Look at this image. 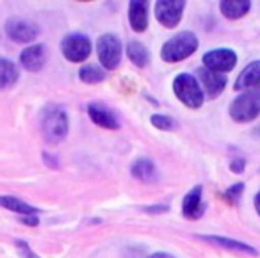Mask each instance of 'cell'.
I'll use <instances>...</instances> for the list:
<instances>
[{"label":"cell","mask_w":260,"mask_h":258,"mask_svg":"<svg viewBox=\"0 0 260 258\" xmlns=\"http://www.w3.org/2000/svg\"><path fill=\"white\" fill-rule=\"evenodd\" d=\"M196 50H198V38L189 30H185V33L177 34L162 45L160 57L166 62H178L187 59Z\"/></svg>","instance_id":"1"},{"label":"cell","mask_w":260,"mask_h":258,"mask_svg":"<svg viewBox=\"0 0 260 258\" xmlns=\"http://www.w3.org/2000/svg\"><path fill=\"white\" fill-rule=\"evenodd\" d=\"M41 128L48 143H61L68 134V116L62 107L48 105L41 116Z\"/></svg>","instance_id":"2"},{"label":"cell","mask_w":260,"mask_h":258,"mask_svg":"<svg viewBox=\"0 0 260 258\" xmlns=\"http://www.w3.org/2000/svg\"><path fill=\"white\" fill-rule=\"evenodd\" d=\"M173 91H175V96L189 109L202 107L203 100H205V94H203V89L200 87L198 79H194L189 73H180L175 79Z\"/></svg>","instance_id":"3"},{"label":"cell","mask_w":260,"mask_h":258,"mask_svg":"<svg viewBox=\"0 0 260 258\" xmlns=\"http://www.w3.org/2000/svg\"><path fill=\"white\" fill-rule=\"evenodd\" d=\"M230 116L237 123L253 121L260 116V91H244L230 104Z\"/></svg>","instance_id":"4"},{"label":"cell","mask_w":260,"mask_h":258,"mask_svg":"<svg viewBox=\"0 0 260 258\" xmlns=\"http://www.w3.org/2000/svg\"><path fill=\"white\" fill-rule=\"evenodd\" d=\"M98 50V59H100V64L107 70H116L121 61V41L118 40V36L114 34H104V36L98 38L96 43Z\"/></svg>","instance_id":"5"},{"label":"cell","mask_w":260,"mask_h":258,"mask_svg":"<svg viewBox=\"0 0 260 258\" xmlns=\"http://www.w3.org/2000/svg\"><path fill=\"white\" fill-rule=\"evenodd\" d=\"M61 52L70 62H84L91 54V41L84 34H68L61 43Z\"/></svg>","instance_id":"6"},{"label":"cell","mask_w":260,"mask_h":258,"mask_svg":"<svg viewBox=\"0 0 260 258\" xmlns=\"http://www.w3.org/2000/svg\"><path fill=\"white\" fill-rule=\"evenodd\" d=\"M184 9V0H159V2H155L157 20L160 22V25L168 27V29H175L180 23Z\"/></svg>","instance_id":"7"},{"label":"cell","mask_w":260,"mask_h":258,"mask_svg":"<svg viewBox=\"0 0 260 258\" xmlns=\"http://www.w3.org/2000/svg\"><path fill=\"white\" fill-rule=\"evenodd\" d=\"M203 64H205V68L217 73L232 72L234 66L237 64V54L230 48H216V50H210L203 55Z\"/></svg>","instance_id":"8"},{"label":"cell","mask_w":260,"mask_h":258,"mask_svg":"<svg viewBox=\"0 0 260 258\" xmlns=\"http://www.w3.org/2000/svg\"><path fill=\"white\" fill-rule=\"evenodd\" d=\"M6 34L9 36V40L16 41V43H30L38 38L40 29L32 22H27L22 18H11L6 22Z\"/></svg>","instance_id":"9"},{"label":"cell","mask_w":260,"mask_h":258,"mask_svg":"<svg viewBox=\"0 0 260 258\" xmlns=\"http://www.w3.org/2000/svg\"><path fill=\"white\" fill-rule=\"evenodd\" d=\"M198 82L203 87V94H207L209 98H216L217 94L223 93L224 86H226V77L203 66L198 70Z\"/></svg>","instance_id":"10"},{"label":"cell","mask_w":260,"mask_h":258,"mask_svg":"<svg viewBox=\"0 0 260 258\" xmlns=\"http://www.w3.org/2000/svg\"><path fill=\"white\" fill-rule=\"evenodd\" d=\"M235 91H260V61H253L239 73Z\"/></svg>","instance_id":"11"},{"label":"cell","mask_w":260,"mask_h":258,"mask_svg":"<svg viewBox=\"0 0 260 258\" xmlns=\"http://www.w3.org/2000/svg\"><path fill=\"white\" fill-rule=\"evenodd\" d=\"M87 114H89V118L93 119L98 126H104V128H107V130L119 128L118 118H116V114L107 107V105L93 102V104L87 105Z\"/></svg>","instance_id":"12"},{"label":"cell","mask_w":260,"mask_h":258,"mask_svg":"<svg viewBox=\"0 0 260 258\" xmlns=\"http://www.w3.org/2000/svg\"><path fill=\"white\" fill-rule=\"evenodd\" d=\"M48 59V52L45 45H32L27 47L25 50L20 54V62L23 64V68L29 72H38L45 66Z\"/></svg>","instance_id":"13"},{"label":"cell","mask_w":260,"mask_h":258,"mask_svg":"<svg viewBox=\"0 0 260 258\" xmlns=\"http://www.w3.org/2000/svg\"><path fill=\"white\" fill-rule=\"evenodd\" d=\"M202 190H203L202 185H196L185 194L184 201H182V214L187 219H198V217H202L203 212H205Z\"/></svg>","instance_id":"14"},{"label":"cell","mask_w":260,"mask_h":258,"mask_svg":"<svg viewBox=\"0 0 260 258\" xmlns=\"http://www.w3.org/2000/svg\"><path fill=\"white\" fill-rule=\"evenodd\" d=\"M128 22L134 33H145L148 27V2L132 0L128 4Z\"/></svg>","instance_id":"15"},{"label":"cell","mask_w":260,"mask_h":258,"mask_svg":"<svg viewBox=\"0 0 260 258\" xmlns=\"http://www.w3.org/2000/svg\"><path fill=\"white\" fill-rule=\"evenodd\" d=\"M251 2L249 0H223L219 4V9L223 13V16H226L228 20H239L244 15L249 13Z\"/></svg>","instance_id":"16"},{"label":"cell","mask_w":260,"mask_h":258,"mask_svg":"<svg viewBox=\"0 0 260 258\" xmlns=\"http://www.w3.org/2000/svg\"><path fill=\"white\" fill-rule=\"evenodd\" d=\"M203 240L210 244H216V246L226 247V249H234V251H242V253H249V254H258V251L255 247L248 246L244 242H239V240L228 239V237H217V235H202Z\"/></svg>","instance_id":"17"},{"label":"cell","mask_w":260,"mask_h":258,"mask_svg":"<svg viewBox=\"0 0 260 258\" xmlns=\"http://www.w3.org/2000/svg\"><path fill=\"white\" fill-rule=\"evenodd\" d=\"M20 73L9 59L0 57V89H9L16 84Z\"/></svg>","instance_id":"18"},{"label":"cell","mask_w":260,"mask_h":258,"mask_svg":"<svg viewBox=\"0 0 260 258\" xmlns=\"http://www.w3.org/2000/svg\"><path fill=\"white\" fill-rule=\"evenodd\" d=\"M132 176L139 178L143 182H155L157 180V168L150 158H139L132 166Z\"/></svg>","instance_id":"19"},{"label":"cell","mask_w":260,"mask_h":258,"mask_svg":"<svg viewBox=\"0 0 260 258\" xmlns=\"http://www.w3.org/2000/svg\"><path fill=\"white\" fill-rule=\"evenodd\" d=\"M0 207L8 208V210H13L16 214H22V215H36L38 208L32 207V205L25 203V201L18 200V198H13V196H0Z\"/></svg>","instance_id":"20"},{"label":"cell","mask_w":260,"mask_h":258,"mask_svg":"<svg viewBox=\"0 0 260 258\" xmlns=\"http://www.w3.org/2000/svg\"><path fill=\"white\" fill-rule=\"evenodd\" d=\"M126 55H128L130 61L134 62L136 66H139V68H145L150 62L148 50H146L145 45L138 43V41H132V43L126 45Z\"/></svg>","instance_id":"21"},{"label":"cell","mask_w":260,"mask_h":258,"mask_svg":"<svg viewBox=\"0 0 260 258\" xmlns=\"http://www.w3.org/2000/svg\"><path fill=\"white\" fill-rule=\"evenodd\" d=\"M79 77H80V80L86 84H98L105 79V73H104V70L98 68V66L86 64L79 70Z\"/></svg>","instance_id":"22"},{"label":"cell","mask_w":260,"mask_h":258,"mask_svg":"<svg viewBox=\"0 0 260 258\" xmlns=\"http://www.w3.org/2000/svg\"><path fill=\"white\" fill-rule=\"evenodd\" d=\"M150 121H152L153 126H157V128H160V130H175L177 128L175 119L170 118V116H164V114H153L152 118H150Z\"/></svg>","instance_id":"23"},{"label":"cell","mask_w":260,"mask_h":258,"mask_svg":"<svg viewBox=\"0 0 260 258\" xmlns=\"http://www.w3.org/2000/svg\"><path fill=\"white\" fill-rule=\"evenodd\" d=\"M242 190H244V183H235V185H232L230 189H226L224 198H226V200H230L232 203H235V201L239 200V196L242 194Z\"/></svg>","instance_id":"24"},{"label":"cell","mask_w":260,"mask_h":258,"mask_svg":"<svg viewBox=\"0 0 260 258\" xmlns=\"http://www.w3.org/2000/svg\"><path fill=\"white\" fill-rule=\"evenodd\" d=\"M16 246H18L20 253H22L25 258H40V256H36V254L32 253V249H30L29 244H27V242H22V240H16Z\"/></svg>","instance_id":"25"},{"label":"cell","mask_w":260,"mask_h":258,"mask_svg":"<svg viewBox=\"0 0 260 258\" xmlns=\"http://www.w3.org/2000/svg\"><path fill=\"white\" fill-rule=\"evenodd\" d=\"M244 164H246L244 158H235V160H232L230 169H232L234 173H237V175H239V173L244 171Z\"/></svg>","instance_id":"26"},{"label":"cell","mask_w":260,"mask_h":258,"mask_svg":"<svg viewBox=\"0 0 260 258\" xmlns=\"http://www.w3.org/2000/svg\"><path fill=\"white\" fill-rule=\"evenodd\" d=\"M22 221L25 222V224H30V226H36L38 224V217H36V215H25Z\"/></svg>","instance_id":"27"},{"label":"cell","mask_w":260,"mask_h":258,"mask_svg":"<svg viewBox=\"0 0 260 258\" xmlns=\"http://www.w3.org/2000/svg\"><path fill=\"white\" fill-rule=\"evenodd\" d=\"M148 258H175V256L170 253H153V254H150Z\"/></svg>","instance_id":"28"},{"label":"cell","mask_w":260,"mask_h":258,"mask_svg":"<svg viewBox=\"0 0 260 258\" xmlns=\"http://www.w3.org/2000/svg\"><path fill=\"white\" fill-rule=\"evenodd\" d=\"M253 203H255V210H256V214L260 215V190L256 192V196H255V200H253Z\"/></svg>","instance_id":"29"}]
</instances>
